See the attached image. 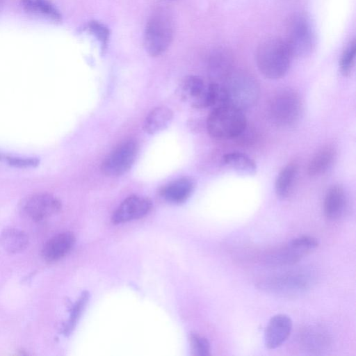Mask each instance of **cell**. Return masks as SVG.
Masks as SVG:
<instances>
[{"mask_svg":"<svg viewBox=\"0 0 356 356\" xmlns=\"http://www.w3.org/2000/svg\"><path fill=\"white\" fill-rule=\"evenodd\" d=\"M293 56L284 39L270 38L262 41L256 51L260 72L270 79H279L288 72Z\"/></svg>","mask_w":356,"mask_h":356,"instance_id":"cell-1","label":"cell"},{"mask_svg":"<svg viewBox=\"0 0 356 356\" xmlns=\"http://www.w3.org/2000/svg\"><path fill=\"white\" fill-rule=\"evenodd\" d=\"M174 35V24L169 12L157 8L149 16L145 26L144 45L153 57L163 54L170 45Z\"/></svg>","mask_w":356,"mask_h":356,"instance_id":"cell-2","label":"cell"},{"mask_svg":"<svg viewBox=\"0 0 356 356\" xmlns=\"http://www.w3.org/2000/svg\"><path fill=\"white\" fill-rule=\"evenodd\" d=\"M247 121L243 111L225 105L213 108L207 121L209 135L217 139H232L241 135Z\"/></svg>","mask_w":356,"mask_h":356,"instance_id":"cell-3","label":"cell"},{"mask_svg":"<svg viewBox=\"0 0 356 356\" xmlns=\"http://www.w3.org/2000/svg\"><path fill=\"white\" fill-rule=\"evenodd\" d=\"M225 80L222 86L227 105L243 111L257 102L259 87L252 76L243 72H232Z\"/></svg>","mask_w":356,"mask_h":356,"instance_id":"cell-4","label":"cell"},{"mask_svg":"<svg viewBox=\"0 0 356 356\" xmlns=\"http://www.w3.org/2000/svg\"><path fill=\"white\" fill-rule=\"evenodd\" d=\"M286 42L293 57H305L314 50L316 35L309 18L303 13L294 14L286 26Z\"/></svg>","mask_w":356,"mask_h":356,"instance_id":"cell-5","label":"cell"},{"mask_svg":"<svg viewBox=\"0 0 356 356\" xmlns=\"http://www.w3.org/2000/svg\"><path fill=\"white\" fill-rule=\"evenodd\" d=\"M270 116L277 126L287 127L294 124L301 113V102L298 95L291 89L277 92L269 106Z\"/></svg>","mask_w":356,"mask_h":356,"instance_id":"cell-6","label":"cell"},{"mask_svg":"<svg viewBox=\"0 0 356 356\" xmlns=\"http://www.w3.org/2000/svg\"><path fill=\"white\" fill-rule=\"evenodd\" d=\"M138 152L137 142L127 140L119 144L104 160L101 165L102 173L109 177H120L134 165Z\"/></svg>","mask_w":356,"mask_h":356,"instance_id":"cell-7","label":"cell"},{"mask_svg":"<svg viewBox=\"0 0 356 356\" xmlns=\"http://www.w3.org/2000/svg\"><path fill=\"white\" fill-rule=\"evenodd\" d=\"M61 207L59 199L46 193L29 195L19 203L21 213L34 221H41L56 214Z\"/></svg>","mask_w":356,"mask_h":356,"instance_id":"cell-8","label":"cell"},{"mask_svg":"<svg viewBox=\"0 0 356 356\" xmlns=\"http://www.w3.org/2000/svg\"><path fill=\"white\" fill-rule=\"evenodd\" d=\"M318 246V240L310 236H301L270 255V262L278 265L293 264L309 254Z\"/></svg>","mask_w":356,"mask_h":356,"instance_id":"cell-9","label":"cell"},{"mask_svg":"<svg viewBox=\"0 0 356 356\" xmlns=\"http://www.w3.org/2000/svg\"><path fill=\"white\" fill-rule=\"evenodd\" d=\"M152 208V202L147 197L131 195L126 198L112 216L115 224L122 223L145 216Z\"/></svg>","mask_w":356,"mask_h":356,"instance_id":"cell-10","label":"cell"},{"mask_svg":"<svg viewBox=\"0 0 356 356\" xmlns=\"http://www.w3.org/2000/svg\"><path fill=\"white\" fill-rule=\"evenodd\" d=\"M292 327L293 322L289 316L282 314L273 316L264 331L266 348L275 349L280 347L290 336Z\"/></svg>","mask_w":356,"mask_h":356,"instance_id":"cell-11","label":"cell"},{"mask_svg":"<svg viewBox=\"0 0 356 356\" xmlns=\"http://www.w3.org/2000/svg\"><path fill=\"white\" fill-rule=\"evenodd\" d=\"M348 200L344 189L339 185L330 187L325 196L323 211L330 220H338L343 216L347 209Z\"/></svg>","mask_w":356,"mask_h":356,"instance_id":"cell-12","label":"cell"},{"mask_svg":"<svg viewBox=\"0 0 356 356\" xmlns=\"http://www.w3.org/2000/svg\"><path fill=\"white\" fill-rule=\"evenodd\" d=\"M74 242L75 237L72 233L66 232L58 234L45 243L42 255L48 261H57L70 252Z\"/></svg>","mask_w":356,"mask_h":356,"instance_id":"cell-13","label":"cell"},{"mask_svg":"<svg viewBox=\"0 0 356 356\" xmlns=\"http://www.w3.org/2000/svg\"><path fill=\"white\" fill-rule=\"evenodd\" d=\"M194 188V181L191 178L181 177L165 185L161 189V195L168 202L181 204L189 198Z\"/></svg>","mask_w":356,"mask_h":356,"instance_id":"cell-14","label":"cell"},{"mask_svg":"<svg viewBox=\"0 0 356 356\" xmlns=\"http://www.w3.org/2000/svg\"><path fill=\"white\" fill-rule=\"evenodd\" d=\"M23 9L28 14L54 23L62 21V15L50 0H21Z\"/></svg>","mask_w":356,"mask_h":356,"instance_id":"cell-15","label":"cell"},{"mask_svg":"<svg viewBox=\"0 0 356 356\" xmlns=\"http://www.w3.org/2000/svg\"><path fill=\"white\" fill-rule=\"evenodd\" d=\"M172 111L167 106L154 108L146 116L143 129L148 134H155L165 129L173 119Z\"/></svg>","mask_w":356,"mask_h":356,"instance_id":"cell-16","label":"cell"},{"mask_svg":"<svg viewBox=\"0 0 356 356\" xmlns=\"http://www.w3.org/2000/svg\"><path fill=\"white\" fill-rule=\"evenodd\" d=\"M298 173V166L291 163L279 172L275 184V193L281 200L286 199L291 194Z\"/></svg>","mask_w":356,"mask_h":356,"instance_id":"cell-17","label":"cell"},{"mask_svg":"<svg viewBox=\"0 0 356 356\" xmlns=\"http://www.w3.org/2000/svg\"><path fill=\"white\" fill-rule=\"evenodd\" d=\"M222 162L227 167L243 175H254L257 172L255 162L242 152L227 153L224 155Z\"/></svg>","mask_w":356,"mask_h":356,"instance_id":"cell-18","label":"cell"},{"mask_svg":"<svg viewBox=\"0 0 356 356\" xmlns=\"http://www.w3.org/2000/svg\"><path fill=\"white\" fill-rule=\"evenodd\" d=\"M0 244L9 253H17L24 250L29 244V238L23 231L8 228L0 235Z\"/></svg>","mask_w":356,"mask_h":356,"instance_id":"cell-19","label":"cell"},{"mask_svg":"<svg viewBox=\"0 0 356 356\" xmlns=\"http://www.w3.org/2000/svg\"><path fill=\"white\" fill-rule=\"evenodd\" d=\"M336 157L335 149L325 147L320 149L311 159L307 167L309 176L316 177L325 173L332 165Z\"/></svg>","mask_w":356,"mask_h":356,"instance_id":"cell-20","label":"cell"},{"mask_svg":"<svg viewBox=\"0 0 356 356\" xmlns=\"http://www.w3.org/2000/svg\"><path fill=\"white\" fill-rule=\"evenodd\" d=\"M206 87L200 77L191 75L181 81L179 87V93L184 100L189 101L192 104L202 95Z\"/></svg>","mask_w":356,"mask_h":356,"instance_id":"cell-21","label":"cell"},{"mask_svg":"<svg viewBox=\"0 0 356 356\" xmlns=\"http://www.w3.org/2000/svg\"><path fill=\"white\" fill-rule=\"evenodd\" d=\"M211 68L218 78L226 79L231 72V57L226 51L216 52L211 58Z\"/></svg>","mask_w":356,"mask_h":356,"instance_id":"cell-22","label":"cell"},{"mask_svg":"<svg viewBox=\"0 0 356 356\" xmlns=\"http://www.w3.org/2000/svg\"><path fill=\"white\" fill-rule=\"evenodd\" d=\"M356 56V42L353 39L348 44L339 61V69L343 76L349 75L353 71Z\"/></svg>","mask_w":356,"mask_h":356,"instance_id":"cell-23","label":"cell"},{"mask_svg":"<svg viewBox=\"0 0 356 356\" xmlns=\"http://www.w3.org/2000/svg\"><path fill=\"white\" fill-rule=\"evenodd\" d=\"M88 294L87 292H84L73 305L71 309L70 318L63 328V332L65 334H69L74 329L76 323L88 301Z\"/></svg>","mask_w":356,"mask_h":356,"instance_id":"cell-24","label":"cell"},{"mask_svg":"<svg viewBox=\"0 0 356 356\" xmlns=\"http://www.w3.org/2000/svg\"><path fill=\"white\" fill-rule=\"evenodd\" d=\"M88 29L99 42L102 51H106L110 36L108 28L97 21H90Z\"/></svg>","mask_w":356,"mask_h":356,"instance_id":"cell-25","label":"cell"},{"mask_svg":"<svg viewBox=\"0 0 356 356\" xmlns=\"http://www.w3.org/2000/svg\"><path fill=\"white\" fill-rule=\"evenodd\" d=\"M190 341L194 355L197 356H208L211 355L210 343L205 337L197 334H191Z\"/></svg>","mask_w":356,"mask_h":356,"instance_id":"cell-26","label":"cell"},{"mask_svg":"<svg viewBox=\"0 0 356 356\" xmlns=\"http://www.w3.org/2000/svg\"><path fill=\"white\" fill-rule=\"evenodd\" d=\"M6 160L10 165L19 168H35L40 163L38 158H23L8 156Z\"/></svg>","mask_w":356,"mask_h":356,"instance_id":"cell-27","label":"cell"},{"mask_svg":"<svg viewBox=\"0 0 356 356\" xmlns=\"http://www.w3.org/2000/svg\"><path fill=\"white\" fill-rule=\"evenodd\" d=\"M3 0H0V13L3 10Z\"/></svg>","mask_w":356,"mask_h":356,"instance_id":"cell-28","label":"cell"},{"mask_svg":"<svg viewBox=\"0 0 356 356\" xmlns=\"http://www.w3.org/2000/svg\"><path fill=\"white\" fill-rule=\"evenodd\" d=\"M1 159V154H0V159Z\"/></svg>","mask_w":356,"mask_h":356,"instance_id":"cell-29","label":"cell"}]
</instances>
